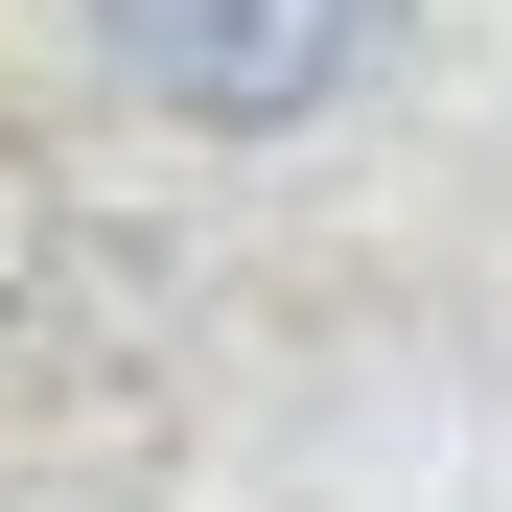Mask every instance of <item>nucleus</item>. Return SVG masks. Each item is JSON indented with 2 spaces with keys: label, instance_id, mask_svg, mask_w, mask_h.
<instances>
[{
  "label": "nucleus",
  "instance_id": "nucleus-1",
  "mask_svg": "<svg viewBox=\"0 0 512 512\" xmlns=\"http://www.w3.org/2000/svg\"><path fill=\"white\" fill-rule=\"evenodd\" d=\"M396 24H419V0H94V70H117L140 117L280 140V117L350 94V70H396Z\"/></svg>",
  "mask_w": 512,
  "mask_h": 512
}]
</instances>
